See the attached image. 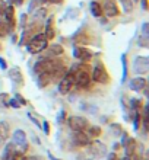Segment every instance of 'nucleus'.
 <instances>
[{
    "label": "nucleus",
    "mask_w": 149,
    "mask_h": 160,
    "mask_svg": "<svg viewBox=\"0 0 149 160\" xmlns=\"http://www.w3.org/2000/svg\"><path fill=\"white\" fill-rule=\"evenodd\" d=\"M148 86V82H146L145 77H135V79L130 82V89L132 90H135V92H141V90H143V89Z\"/></svg>",
    "instance_id": "2eb2a0df"
},
{
    "label": "nucleus",
    "mask_w": 149,
    "mask_h": 160,
    "mask_svg": "<svg viewBox=\"0 0 149 160\" xmlns=\"http://www.w3.org/2000/svg\"><path fill=\"white\" fill-rule=\"evenodd\" d=\"M66 122L73 131H83L88 127V121L83 117H70V118H67Z\"/></svg>",
    "instance_id": "423d86ee"
},
{
    "label": "nucleus",
    "mask_w": 149,
    "mask_h": 160,
    "mask_svg": "<svg viewBox=\"0 0 149 160\" xmlns=\"http://www.w3.org/2000/svg\"><path fill=\"white\" fill-rule=\"evenodd\" d=\"M51 23H53V18H48L47 23H45V37L47 38H53L54 37V31L51 28Z\"/></svg>",
    "instance_id": "393cba45"
},
{
    "label": "nucleus",
    "mask_w": 149,
    "mask_h": 160,
    "mask_svg": "<svg viewBox=\"0 0 149 160\" xmlns=\"http://www.w3.org/2000/svg\"><path fill=\"white\" fill-rule=\"evenodd\" d=\"M9 77L12 80L13 83L16 84H22L24 83V76H22V72L19 67H12L9 70Z\"/></svg>",
    "instance_id": "a211bd4d"
},
{
    "label": "nucleus",
    "mask_w": 149,
    "mask_h": 160,
    "mask_svg": "<svg viewBox=\"0 0 149 160\" xmlns=\"http://www.w3.org/2000/svg\"><path fill=\"white\" fill-rule=\"evenodd\" d=\"M64 119H66V112L61 109V111H60V114L57 115V124H63Z\"/></svg>",
    "instance_id": "7c9ffc66"
},
{
    "label": "nucleus",
    "mask_w": 149,
    "mask_h": 160,
    "mask_svg": "<svg viewBox=\"0 0 149 160\" xmlns=\"http://www.w3.org/2000/svg\"><path fill=\"white\" fill-rule=\"evenodd\" d=\"M66 73H67V68L64 67L61 63H57L56 64V67L53 68V72L50 73L51 80H54V82H60V80L66 76Z\"/></svg>",
    "instance_id": "9b49d317"
},
{
    "label": "nucleus",
    "mask_w": 149,
    "mask_h": 160,
    "mask_svg": "<svg viewBox=\"0 0 149 160\" xmlns=\"http://www.w3.org/2000/svg\"><path fill=\"white\" fill-rule=\"evenodd\" d=\"M10 134V127L6 121H0V146H3L6 143V140L9 138Z\"/></svg>",
    "instance_id": "f3484780"
},
{
    "label": "nucleus",
    "mask_w": 149,
    "mask_h": 160,
    "mask_svg": "<svg viewBox=\"0 0 149 160\" xmlns=\"http://www.w3.org/2000/svg\"><path fill=\"white\" fill-rule=\"evenodd\" d=\"M73 55H75L77 60H81V61H88V60H91V57H92V52H91V51H88L86 48L76 47V48H75Z\"/></svg>",
    "instance_id": "dca6fc26"
},
{
    "label": "nucleus",
    "mask_w": 149,
    "mask_h": 160,
    "mask_svg": "<svg viewBox=\"0 0 149 160\" xmlns=\"http://www.w3.org/2000/svg\"><path fill=\"white\" fill-rule=\"evenodd\" d=\"M91 83V76L86 72H79L75 76V84L77 89H86Z\"/></svg>",
    "instance_id": "6e6552de"
},
{
    "label": "nucleus",
    "mask_w": 149,
    "mask_h": 160,
    "mask_svg": "<svg viewBox=\"0 0 149 160\" xmlns=\"http://www.w3.org/2000/svg\"><path fill=\"white\" fill-rule=\"evenodd\" d=\"M101 134V128L97 125H92L89 127V131H88V135H91V137H98V135Z\"/></svg>",
    "instance_id": "bb28decb"
},
{
    "label": "nucleus",
    "mask_w": 149,
    "mask_h": 160,
    "mask_svg": "<svg viewBox=\"0 0 149 160\" xmlns=\"http://www.w3.org/2000/svg\"><path fill=\"white\" fill-rule=\"evenodd\" d=\"M9 106H13V108H19V103H18L16 102V99H13V98H10V99H9Z\"/></svg>",
    "instance_id": "f704fd0d"
},
{
    "label": "nucleus",
    "mask_w": 149,
    "mask_h": 160,
    "mask_svg": "<svg viewBox=\"0 0 149 160\" xmlns=\"http://www.w3.org/2000/svg\"><path fill=\"white\" fill-rule=\"evenodd\" d=\"M15 99L18 101V103H19V105H26V101L21 96V95H19V93H18V95H15Z\"/></svg>",
    "instance_id": "473e14b6"
},
{
    "label": "nucleus",
    "mask_w": 149,
    "mask_h": 160,
    "mask_svg": "<svg viewBox=\"0 0 149 160\" xmlns=\"http://www.w3.org/2000/svg\"><path fill=\"white\" fill-rule=\"evenodd\" d=\"M121 67H123V76H121V83L126 82L127 79V73H129V67H127V60H126V55H121Z\"/></svg>",
    "instance_id": "5701e85b"
},
{
    "label": "nucleus",
    "mask_w": 149,
    "mask_h": 160,
    "mask_svg": "<svg viewBox=\"0 0 149 160\" xmlns=\"http://www.w3.org/2000/svg\"><path fill=\"white\" fill-rule=\"evenodd\" d=\"M91 79L95 80V82H98V83H107V82H108V73H107L104 64H101V63L95 64Z\"/></svg>",
    "instance_id": "39448f33"
},
{
    "label": "nucleus",
    "mask_w": 149,
    "mask_h": 160,
    "mask_svg": "<svg viewBox=\"0 0 149 160\" xmlns=\"http://www.w3.org/2000/svg\"><path fill=\"white\" fill-rule=\"evenodd\" d=\"M141 105H142L141 99H132L130 101V106H132V109H135V112L141 109Z\"/></svg>",
    "instance_id": "c85d7f7f"
},
{
    "label": "nucleus",
    "mask_w": 149,
    "mask_h": 160,
    "mask_svg": "<svg viewBox=\"0 0 149 160\" xmlns=\"http://www.w3.org/2000/svg\"><path fill=\"white\" fill-rule=\"evenodd\" d=\"M121 3H123L126 12H132L133 10V0H121Z\"/></svg>",
    "instance_id": "c756f323"
},
{
    "label": "nucleus",
    "mask_w": 149,
    "mask_h": 160,
    "mask_svg": "<svg viewBox=\"0 0 149 160\" xmlns=\"http://www.w3.org/2000/svg\"><path fill=\"white\" fill-rule=\"evenodd\" d=\"M121 160H132V157H130V156H127V154H126V156H124Z\"/></svg>",
    "instance_id": "c03bdc74"
},
{
    "label": "nucleus",
    "mask_w": 149,
    "mask_h": 160,
    "mask_svg": "<svg viewBox=\"0 0 149 160\" xmlns=\"http://www.w3.org/2000/svg\"><path fill=\"white\" fill-rule=\"evenodd\" d=\"M137 44L141 47H148V37H142V38H139V41H137Z\"/></svg>",
    "instance_id": "2f4dec72"
},
{
    "label": "nucleus",
    "mask_w": 149,
    "mask_h": 160,
    "mask_svg": "<svg viewBox=\"0 0 149 160\" xmlns=\"http://www.w3.org/2000/svg\"><path fill=\"white\" fill-rule=\"evenodd\" d=\"M28 117H29V118H31V119H32V122H34L35 125H37V127H40V124H38V122H37V119H35V118H34V117H32V114H29V115H28Z\"/></svg>",
    "instance_id": "37998d69"
},
{
    "label": "nucleus",
    "mask_w": 149,
    "mask_h": 160,
    "mask_svg": "<svg viewBox=\"0 0 149 160\" xmlns=\"http://www.w3.org/2000/svg\"><path fill=\"white\" fill-rule=\"evenodd\" d=\"M124 148H126V154L132 157L133 154H135V152H136V148H137L136 140H135V138H129L127 143H126V146H124Z\"/></svg>",
    "instance_id": "412c9836"
},
{
    "label": "nucleus",
    "mask_w": 149,
    "mask_h": 160,
    "mask_svg": "<svg viewBox=\"0 0 149 160\" xmlns=\"http://www.w3.org/2000/svg\"><path fill=\"white\" fill-rule=\"evenodd\" d=\"M6 6H8V4L4 3L3 0H0V15H3V12H4V9H6Z\"/></svg>",
    "instance_id": "ea45409f"
},
{
    "label": "nucleus",
    "mask_w": 149,
    "mask_h": 160,
    "mask_svg": "<svg viewBox=\"0 0 149 160\" xmlns=\"http://www.w3.org/2000/svg\"><path fill=\"white\" fill-rule=\"evenodd\" d=\"M141 6L143 10H146L148 9V0H141Z\"/></svg>",
    "instance_id": "79ce46f5"
},
{
    "label": "nucleus",
    "mask_w": 149,
    "mask_h": 160,
    "mask_svg": "<svg viewBox=\"0 0 149 160\" xmlns=\"http://www.w3.org/2000/svg\"><path fill=\"white\" fill-rule=\"evenodd\" d=\"M110 128H111V130H113V131H117V132H119V134H117V135H120V134H121V127H120V125H115V124H111V125H110Z\"/></svg>",
    "instance_id": "c9c22d12"
},
{
    "label": "nucleus",
    "mask_w": 149,
    "mask_h": 160,
    "mask_svg": "<svg viewBox=\"0 0 149 160\" xmlns=\"http://www.w3.org/2000/svg\"><path fill=\"white\" fill-rule=\"evenodd\" d=\"M48 0H31V3H29V12H34L35 9H38L41 8V6H44V4L47 3Z\"/></svg>",
    "instance_id": "b1692460"
},
{
    "label": "nucleus",
    "mask_w": 149,
    "mask_h": 160,
    "mask_svg": "<svg viewBox=\"0 0 149 160\" xmlns=\"http://www.w3.org/2000/svg\"><path fill=\"white\" fill-rule=\"evenodd\" d=\"M139 127H141V114L136 111V114H135V119H133V128H135V131L139 130Z\"/></svg>",
    "instance_id": "cd10ccee"
},
{
    "label": "nucleus",
    "mask_w": 149,
    "mask_h": 160,
    "mask_svg": "<svg viewBox=\"0 0 149 160\" xmlns=\"http://www.w3.org/2000/svg\"><path fill=\"white\" fill-rule=\"evenodd\" d=\"M121 134H123V140H121V146L124 147V146H126V143H127V140L130 138V137H129V135L126 134V132H121Z\"/></svg>",
    "instance_id": "58836bf2"
},
{
    "label": "nucleus",
    "mask_w": 149,
    "mask_h": 160,
    "mask_svg": "<svg viewBox=\"0 0 149 160\" xmlns=\"http://www.w3.org/2000/svg\"><path fill=\"white\" fill-rule=\"evenodd\" d=\"M56 61L53 58H43L34 64V73L41 74V73H51L53 68L56 67Z\"/></svg>",
    "instance_id": "f03ea898"
},
{
    "label": "nucleus",
    "mask_w": 149,
    "mask_h": 160,
    "mask_svg": "<svg viewBox=\"0 0 149 160\" xmlns=\"http://www.w3.org/2000/svg\"><path fill=\"white\" fill-rule=\"evenodd\" d=\"M0 68H3V70H6V68H8V66H6V61H4L2 57H0Z\"/></svg>",
    "instance_id": "a19ab883"
},
{
    "label": "nucleus",
    "mask_w": 149,
    "mask_h": 160,
    "mask_svg": "<svg viewBox=\"0 0 149 160\" xmlns=\"http://www.w3.org/2000/svg\"><path fill=\"white\" fill-rule=\"evenodd\" d=\"M9 4H12V6H19V4H22V2L24 0H8Z\"/></svg>",
    "instance_id": "4c0bfd02"
},
{
    "label": "nucleus",
    "mask_w": 149,
    "mask_h": 160,
    "mask_svg": "<svg viewBox=\"0 0 149 160\" xmlns=\"http://www.w3.org/2000/svg\"><path fill=\"white\" fill-rule=\"evenodd\" d=\"M43 130L45 134H50V124H48V121H44L43 122Z\"/></svg>",
    "instance_id": "72a5a7b5"
},
{
    "label": "nucleus",
    "mask_w": 149,
    "mask_h": 160,
    "mask_svg": "<svg viewBox=\"0 0 149 160\" xmlns=\"http://www.w3.org/2000/svg\"><path fill=\"white\" fill-rule=\"evenodd\" d=\"M89 146V153L92 154V156L95 157H102V156H105V153H107V147H105V144H102L101 141H92V143L88 144Z\"/></svg>",
    "instance_id": "0eeeda50"
},
{
    "label": "nucleus",
    "mask_w": 149,
    "mask_h": 160,
    "mask_svg": "<svg viewBox=\"0 0 149 160\" xmlns=\"http://www.w3.org/2000/svg\"><path fill=\"white\" fill-rule=\"evenodd\" d=\"M63 51H64L63 47L60 45V44H53V45L45 48V55H44V58H53V57H57V55H61Z\"/></svg>",
    "instance_id": "ddd939ff"
},
{
    "label": "nucleus",
    "mask_w": 149,
    "mask_h": 160,
    "mask_svg": "<svg viewBox=\"0 0 149 160\" xmlns=\"http://www.w3.org/2000/svg\"><path fill=\"white\" fill-rule=\"evenodd\" d=\"M86 160H92V159H86Z\"/></svg>",
    "instance_id": "de8ad7c7"
},
{
    "label": "nucleus",
    "mask_w": 149,
    "mask_h": 160,
    "mask_svg": "<svg viewBox=\"0 0 149 160\" xmlns=\"http://www.w3.org/2000/svg\"><path fill=\"white\" fill-rule=\"evenodd\" d=\"M142 34L145 35V37H148V22H145V23L142 25Z\"/></svg>",
    "instance_id": "e433bc0d"
},
{
    "label": "nucleus",
    "mask_w": 149,
    "mask_h": 160,
    "mask_svg": "<svg viewBox=\"0 0 149 160\" xmlns=\"http://www.w3.org/2000/svg\"><path fill=\"white\" fill-rule=\"evenodd\" d=\"M51 82V74L50 73H41V74H37V84L40 88H45L48 86V83Z\"/></svg>",
    "instance_id": "aec40b11"
},
{
    "label": "nucleus",
    "mask_w": 149,
    "mask_h": 160,
    "mask_svg": "<svg viewBox=\"0 0 149 160\" xmlns=\"http://www.w3.org/2000/svg\"><path fill=\"white\" fill-rule=\"evenodd\" d=\"M47 47H48V38L45 37V34H37L35 37H32V38L28 41L26 50H28V52H31V54H40V52H43Z\"/></svg>",
    "instance_id": "f257e3e1"
},
{
    "label": "nucleus",
    "mask_w": 149,
    "mask_h": 160,
    "mask_svg": "<svg viewBox=\"0 0 149 160\" xmlns=\"http://www.w3.org/2000/svg\"><path fill=\"white\" fill-rule=\"evenodd\" d=\"M9 99H10V96H9L8 93H0V106L8 108L9 106Z\"/></svg>",
    "instance_id": "a878e982"
},
{
    "label": "nucleus",
    "mask_w": 149,
    "mask_h": 160,
    "mask_svg": "<svg viewBox=\"0 0 149 160\" xmlns=\"http://www.w3.org/2000/svg\"><path fill=\"white\" fill-rule=\"evenodd\" d=\"M72 140H73V144L77 146V147H83V146L89 144V135L85 134L83 131H75Z\"/></svg>",
    "instance_id": "1a4fd4ad"
},
{
    "label": "nucleus",
    "mask_w": 149,
    "mask_h": 160,
    "mask_svg": "<svg viewBox=\"0 0 149 160\" xmlns=\"http://www.w3.org/2000/svg\"><path fill=\"white\" fill-rule=\"evenodd\" d=\"M75 76H76V74L67 72L66 76L59 82V92L61 93V95H67V93L72 90V88L75 86Z\"/></svg>",
    "instance_id": "7ed1b4c3"
},
{
    "label": "nucleus",
    "mask_w": 149,
    "mask_h": 160,
    "mask_svg": "<svg viewBox=\"0 0 149 160\" xmlns=\"http://www.w3.org/2000/svg\"><path fill=\"white\" fill-rule=\"evenodd\" d=\"M3 18H4L3 22H6L10 28H13V25H15V9H13L12 4L6 6V9H4V12H3Z\"/></svg>",
    "instance_id": "4468645a"
},
{
    "label": "nucleus",
    "mask_w": 149,
    "mask_h": 160,
    "mask_svg": "<svg viewBox=\"0 0 149 160\" xmlns=\"http://www.w3.org/2000/svg\"><path fill=\"white\" fill-rule=\"evenodd\" d=\"M148 68H149V60L148 57H136L135 61H133V72L136 74H146L148 73Z\"/></svg>",
    "instance_id": "20e7f679"
},
{
    "label": "nucleus",
    "mask_w": 149,
    "mask_h": 160,
    "mask_svg": "<svg viewBox=\"0 0 149 160\" xmlns=\"http://www.w3.org/2000/svg\"><path fill=\"white\" fill-rule=\"evenodd\" d=\"M26 143V134L24 130H16L13 132V144L18 146H24Z\"/></svg>",
    "instance_id": "6ab92c4d"
},
{
    "label": "nucleus",
    "mask_w": 149,
    "mask_h": 160,
    "mask_svg": "<svg viewBox=\"0 0 149 160\" xmlns=\"http://www.w3.org/2000/svg\"><path fill=\"white\" fill-rule=\"evenodd\" d=\"M48 157H50V159H51V160H56V159H54V157H53V156H51V154H50V153H48Z\"/></svg>",
    "instance_id": "49530a36"
},
{
    "label": "nucleus",
    "mask_w": 149,
    "mask_h": 160,
    "mask_svg": "<svg viewBox=\"0 0 149 160\" xmlns=\"http://www.w3.org/2000/svg\"><path fill=\"white\" fill-rule=\"evenodd\" d=\"M50 2H53V3H57V2H61V0H50Z\"/></svg>",
    "instance_id": "a18cd8bd"
},
{
    "label": "nucleus",
    "mask_w": 149,
    "mask_h": 160,
    "mask_svg": "<svg viewBox=\"0 0 149 160\" xmlns=\"http://www.w3.org/2000/svg\"><path fill=\"white\" fill-rule=\"evenodd\" d=\"M89 9H91V13H92L95 18H101L102 13H104L102 12V4H99L98 2H91Z\"/></svg>",
    "instance_id": "4be33fe9"
},
{
    "label": "nucleus",
    "mask_w": 149,
    "mask_h": 160,
    "mask_svg": "<svg viewBox=\"0 0 149 160\" xmlns=\"http://www.w3.org/2000/svg\"><path fill=\"white\" fill-rule=\"evenodd\" d=\"M22 153H18L16 152V146L13 143H9L6 144L4 147V152H3V160H18V157L21 156Z\"/></svg>",
    "instance_id": "9d476101"
},
{
    "label": "nucleus",
    "mask_w": 149,
    "mask_h": 160,
    "mask_svg": "<svg viewBox=\"0 0 149 160\" xmlns=\"http://www.w3.org/2000/svg\"><path fill=\"white\" fill-rule=\"evenodd\" d=\"M102 12H105L107 16H117L119 15V8H117V4H115L114 0H105V3H104V8H102Z\"/></svg>",
    "instance_id": "f8f14e48"
}]
</instances>
